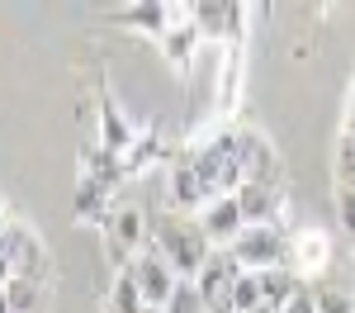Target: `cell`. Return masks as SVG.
<instances>
[{
	"label": "cell",
	"instance_id": "obj_1",
	"mask_svg": "<svg viewBox=\"0 0 355 313\" xmlns=\"http://www.w3.org/2000/svg\"><path fill=\"white\" fill-rule=\"evenodd\" d=\"M147 228H152V242H147V247H152L157 256H166V261L175 266V276H180V280H194V276L204 271V261L214 256V242L204 237L199 219L180 214V209L152 214Z\"/></svg>",
	"mask_w": 355,
	"mask_h": 313
},
{
	"label": "cell",
	"instance_id": "obj_2",
	"mask_svg": "<svg viewBox=\"0 0 355 313\" xmlns=\"http://www.w3.org/2000/svg\"><path fill=\"white\" fill-rule=\"evenodd\" d=\"M289 232L294 228H284V223H246L242 237L227 252L237 256L242 271L261 276V271H275V266H289Z\"/></svg>",
	"mask_w": 355,
	"mask_h": 313
},
{
	"label": "cell",
	"instance_id": "obj_3",
	"mask_svg": "<svg viewBox=\"0 0 355 313\" xmlns=\"http://www.w3.org/2000/svg\"><path fill=\"white\" fill-rule=\"evenodd\" d=\"M246 271L237 266V256L214 247V256L204 261V271L194 276V289H199V299H204V313H232V289L242 280Z\"/></svg>",
	"mask_w": 355,
	"mask_h": 313
},
{
	"label": "cell",
	"instance_id": "obj_4",
	"mask_svg": "<svg viewBox=\"0 0 355 313\" xmlns=\"http://www.w3.org/2000/svg\"><path fill=\"white\" fill-rule=\"evenodd\" d=\"M105 242H110L114 261L128 271V266H133V256H142V252H147V242H152L147 214H142V209H133V204L110 209V214H105Z\"/></svg>",
	"mask_w": 355,
	"mask_h": 313
},
{
	"label": "cell",
	"instance_id": "obj_5",
	"mask_svg": "<svg viewBox=\"0 0 355 313\" xmlns=\"http://www.w3.org/2000/svg\"><path fill=\"white\" fill-rule=\"evenodd\" d=\"M128 276H133V285H137V294H142V304H147V309H166V304H171V294L180 289L175 266H171L166 256H157L152 247H147L142 256H133Z\"/></svg>",
	"mask_w": 355,
	"mask_h": 313
},
{
	"label": "cell",
	"instance_id": "obj_6",
	"mask_svg": "<svg viewBox=\"0 0 355 313\" xmlns=\"http://www.w3.org/2000/svg\"><path fill=\"white\" fill-rule=\"evenodd\" d=\"M246 5H218V0H204V5H190V19L199 28V38H218L227 48H237L246 38Z\"/></svg>",
	"mask_w": 355,
	"mask_h": 313
},
{
	"label": "cell",
	"instance_id": "obj_7",
	"mask_svg": "<svg viewBox=\"0 0 355 313\" xmlns=\"http://www.w3.org/2000/svg\"><path fill=\"white\" fill-rule=\"evenodd\" d=\"M289 266H294V276H299L303 285L318 280V276L331 266V237H327V228H313V223L294 228V232H289Z\"/></svg>",
	"mask_w": 355,
	"mask_h": 313
},
{
	"label": "cell",
	"instance_id": "obj_8",
	"mask_svg": "<svg viewBox=\"0 0 355 313\" xmlns=\"http://www.w3.org/2000/svg\"><path fill=\"white\" fill-rule=\"evenodd\" d=\"M199 228H204V237L214 242V247H232L237 237H242V228H246V214H242V204H237V195H218V199H209L199 214Z\"/></svg>",
	"mask_w": 355,
	"mask_h": 313
},
{
	"label": "cell",
	"instance_id": "obj_9",
	"mask_svg": "<svg viewBox=\"0 0 355 313\" xmlns=\"http://www.w3.org/2000/svg\"><path fill=\"white\" fill-rule=\"evenodd\" d=\"M237 157H242V176L251 185H284V167L261 133H237Z\"/></svg>",
	"mask_w": 355,
	"mask_h": 313
},
{
	"label": "cell",
	"instance_id": "obj_10",
	"mask_svg": "<svg viewBox=\"0 0 355 313\" xmlns=\"http://www.w3.org/2000/svg\"><path fill=\"white\" fill-rule=\"evenodd\" d=\"M246 223H284V185H251L246 180L237 190Z\"/></svg>",
	"mask_w": 355,
	"mask_h": 313
},
{
	"label": "cell",
	"instance_id": "obj_11",
	"mask_svg": "<svg viewBox=\"0 0 355 313\" xmlns=\"http://www.w3.org/2000/svg\"><path fill=\"white\" fill-rule=\"evenodd\" d=\"M133 142H137V128L123 119V110L114 105V95H105L100 100V147L114 152V157H128Z\"/></svg>",
	"mask_w": 355,
	"mask_h": 313
},
{
	"label": "cell",
	"instance_id": "obj_12",
	"mask_svg": "<svg viewBox=\"0 0 355 313\" xmlns=\"http://www.w3.org/2000/svg\"><path fill=\"white\" fill-rule=\"evenodd\" d=\"M303 289V280L294 276V266H275V271H261V304L266 313H279L294 294Z\"/></svg>",
	"mask_w": 355,
	"mask_h": 313
},
{
	"label": "cell",
	"instance_id": "obj_13",
	"mask_svg": "<svg viewBox=\"0 0 355 313\" xmlns=\"http://www.w3.org/2000/svg\"><path fill=\"white\" fill-rule=\"evenodd\" d=\"M162 48V57L175 67V71H185L194 62V53H199V28H194V19H185V24H175V28H166V38L157 43Z\"/></svg>",
	"mask_w": 355,
	"mask_h": 313
},
{
	"label": "cell",
	"instance_id": "obj_14",
	"mask_svg": "<svg viewBox=\"0 0 355 313\" xmlns=\"http://www.w3.org/2000/svg\"><path fill=\"white\" fill-rule=\"evenodd\" d=\"M237 100H242V43L227 48V62H223V71H218V110L232 114Z\"/></svg>",
	"mask_w": 355,
	"mask_h": 313
},
{
	"label": "cell",
	"instance_id": "obj_15",
	"mask_svg": "<svg viewBox=\"0 0 355 313\" xmlns=\"http://www.w3.org/2000/svg\"><path fill=\"white\" fill-rule=\"evenodd\" d=\"M110 313H147V304H142V294H137L128 271H119L110 285Z\"/></svg>",
	"mask_w": 355,
	"mask_h": 313
},
{
	"label": "cell",
	"instance_id": "obj_16",
	"mask_svg": "<svg viewBox=\"0 0 355 313\" xmlns=\"http://www.w3.org/2000/svg\"><path fill=\"white\" fill-rule=\"evenodd\" d=\"M232 313H266V304H261V276L246 271L242 280H237V289H232Z\"/></svg>",
	"mask_w": 355,
	"mask_h": 313
},
{
	"label": "cell",
	"instance_id": "obj_17",
	"mask_svg": "<svg viewBox=\"0 0 355 313\" xmlns=\"http://www.w3.org/2000/svg\"><path fill=\"white\" fill-rule=\"evenodd\" d=\"M355 190V138H336V195Z\"/></svg>",
	"mask_w": 355,
	"mask_h": 313
},
{
	"label": "cell",
	"instance_id": "obj_18",
	"mask_svg": "<svg viewBox=\"0 0 355 313\" xmlns=\"http://www.w3.org/2000/svg\"><path fill=\"white\" fill-rule=\"evenodd\" d=\"M71 204H76V214H81V219H95V214H100V204H105V185H100V180H90V176H81V185H76V199H71Z\"/></svg>",
	"mask_w": 355,
	"mask_h": 313
},
{
	"label": "cell",
	"instance_id": "obj_19",
	"mask_svg": "<svg viewBox=\"0 0 355 313\" xmlns=\"http://www.w3.org/2000/svg\"><path fill=\"white\" fill-rule=\"evenodd\" d=\"M5 299H10V309H15V313H33L38 285H33V280H19V276H15V280L5 285Z\"/></svg>",
	"mask_w": 355,
	"mask_h": 313
},
{
	"label": "cell",
	"instance_id": "obj_20",
	"mask_svg": "<svg viewBox=\"0 0 355 313\" xmlns=\"http://www.w3.org/2000/svg\"><path fill=\"white\" fill-rule=\"evenodd\" d=\"M162 313H204V299H199L194 280H180V289L171 294V304H166Z\"/></svg>",
	"mask_w": 355,
	"mask_h": 313
},
{
	"label": "cell",
	"instance_id": "obj_21",
	"mask_svg": "<svg viewBox=\"0 0 355 313\" xmlns=\"http://www.w3.org/2000/svg\"><path fill=\"white\" fill-rule=\"evenodd\" d=\"M279 313H318V289H308V285H303V289H299V294H294V299H289Z\"/></svg>",
	"mask_w": 355,
	"mask_h": 313
},
{
	"label": "cell",
	"instance_id": "obj_22",
	"mask_svg": "<svg viewBox=\"0 0 355 313\" xmlns=\"http://www.w3.org/2000/svg\"><path fill=\"white\" fill-rule=\"evenodd\" d=\"M336 214H341V228L355 237V190H341L336 195Z\"/></svg>",
	"mask_w": 355,
	"mask_h": 313
},
{
	"label": "cell",
	"instance_id": "obj_23",
	"mask_svg": "<svg viewBox=\"0 0 355 313\" xmlns=\"http://www.w3.org/2000/svg\"><path fill=\"white\" fill-rule=\"evenodd\" d=\"M318 313H355V299H346V294H318Z\"/></svg>",
	"mask_w": 355,
	"mask_h": 313
},
{
	"label": "cell",
	"instance_id": "obj_24",
	"mask_svg": "<svg viewBox=\"0 0 355 313\" xmlns=\"http://www.w3.org/2000/svg\"><path fill=\"white\" fill-rule=\"evenodd\" d=\"M0 313H15V309H10V299H5V289H0Z\"/></svg>",
	"mask_w": 355,
	"mask_h": 313
},
{
	"label": "cell",
	"instance_id": "obj_25",
	"mask_svg": "<svg viewBox=\"0 0 355 313\" xmlns=\"http://www.w3.org/2000/svg\"><path fill=\"white\" fill-rule=\"evenodd\" d=\"M351 105H355V85H351Z\"/></svg>",
	"mask_w": 355,
	"mask_h": 313
}]
</instances>
